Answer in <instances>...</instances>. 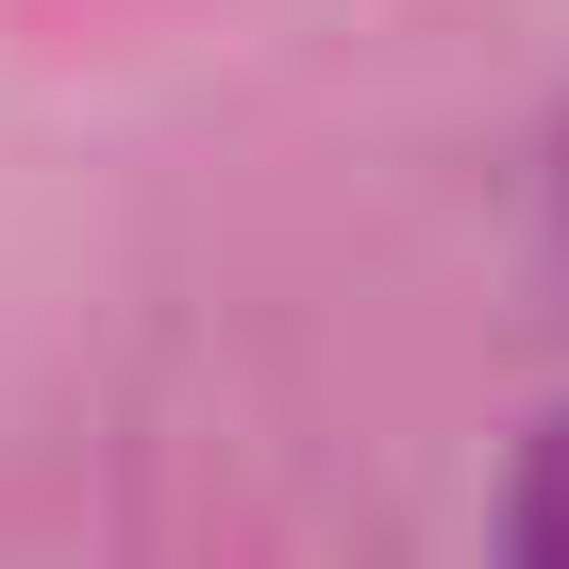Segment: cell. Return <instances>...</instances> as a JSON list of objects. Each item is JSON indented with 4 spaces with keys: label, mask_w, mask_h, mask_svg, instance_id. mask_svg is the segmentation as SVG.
Instances as JSON below:
<instances>
[{
    "label": "cell",
    "mask_w": 569,
    "mask_h": 569,
    "mask_svg": "<svg viewBox=\"0 0 569 569\" xmlns=\"http://www.w3.org/2000/svg\"><path fill=\"white\" fill-rule=\"evenodd\" d=\"M519 536H536V552H569V419L536 436V486H519Z\"/></svg>",
    "instance_id": "cell-1"
}]
</instances>
